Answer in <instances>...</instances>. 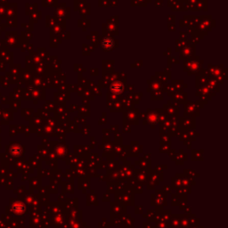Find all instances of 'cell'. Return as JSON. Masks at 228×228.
<instances>
[{"instance_id": "6da1fadb", "label": "cell", "mask_w": 228, "mask_h": 228, "mask_svg": "<svg viewBox=\"0 0 228 228\" xmlns=\"http://www.w3.org/2000/svg\"><path fill=\"white\" fill-rule=\"evenodd\" d=\"M102 47L104 49H106V50L111 49L112 46H113V39L110 38V37H105L103 39L102 43Z\"/></svg>"}, {"instance_id": "7a4b0ae2", "label": "cell", "mask_w": 228, "mask_h": 228, "mask_svg": "<svg viewBox=\"0 0 228 228\" xmlns=\"http://www.w3.org/2000/svg\"><path fill=\"white\" fill-rule=\"evenodd\" d=\"M110 90L114 94H120L123 91V86L119 82H116L112 84V86L110 87Z\"/></svg>"}]
</instances>
